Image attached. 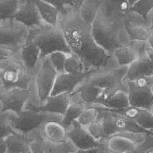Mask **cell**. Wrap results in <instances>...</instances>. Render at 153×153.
I'll list each match as a JSON object with an SVG mask.
<instances>
[{
	"instance_id": "cell-45",
	"label": "cell",
	"mask_w": 153,
	"mask_h": 153,
	"mask_svg": "<svg viewBox=\"0 0 153 153\" xmlns=\"http://www.w3.org/2000/svg\"><path fill=\"white\" fill-rule=\"evenodd\" d=\"M151 112H152V114H153V107H152V109H151Z\"/></svg>"
},
{
	"instance_id": "cell-33",
	"label": "cell",
	"mask_w": 153,
	"mask_h": 153,
	"mask_svg": "<svg viewBox=\"0 0 153 153\" xmlns=\"http://www.w3.org/2000/svg\"><path fill=\"white\" fill-rule=\"evenodd\" d=\"M90 134L97 141L101 142L105 139L103 127L101 121L97 118L85 128Z\"/></svg>"
},
{
	"instance_id": "cell-15",
	"label": "cell",
	"mask_w": 153,
	"mask_h": 153,
	"mask_svg": "<svg viewBox=\"0 0 153 153\" xmlns=\"http://www.w3.org/2000/svg\"><path fill=\"white\" fill-rule=\"evenodd\" d=\"M19 7L15 16L19 22L30 29L45 24L33 0H19Z\"/></svg>"
},
{
	"instance_id": "cell-23",
	"label": "cell",
	"mask_w": 153,
	"mask_h": 153,
	"mask_svg": "<svg viewBox=\"0 0 153 153\" xmlns=\"http://www.w3.org/2000/svg\"><path fill=\"white\" fill-rule=\"evenodd\" d=\"M112 54L119 66H128L137 58L131 43L117 48Z\"/></svg>"
},
{
	"instance_id": "cell-31",
	"label": "cell",
	"mask_w": 153,
	"mask_h": 153,
	"mask_svg": "<svg viewBox=\"0 0 153 153\" xmlns=\"http://www.w3.org/2000/svg\"><path fill=\"white\" fill-rule=\"evenodd\" d=\"M98 114V110L94 106H85L78 118L77 121L81 126L86 128L97 118Z\"/></svg>"
},
{
	"instance_id": "cell-24",
	"label": "cell",
	"mask_w": 153,
	"mask_h": 153,
	"mask_svg": "<svg viewBox=\"0 0 153 153\" xmlns=\"http://www.w3.org/2000/svg\"><path fill=\"white\" fill-rule=\"evenodd\" d=\"M33 1L45 23L50 25L57 26L59 11L44 0H33Z\"/></svg>"
},
{
	"instance_id": "cell-13",
	"label": "cell",
	"mask_w": 153,
	"mask_h": 153,
	"mask_svg": "<svg viewBox=\"0 0 153 153\" xmlns=\"http://www.w3.org/2000/svg\"><path fill=\"white\" fill-rule=\"evenodd\" d=\"M67 137L68 140L78 149H95L99 148L101 144V142L96 140L77 120L74 121L67 128Z\"/></svg>"
},
{
	"instance_id": "cell-3",
	"label": "cell",
	"mask_w": 153,
	"mask_h": 153,
	"mask_svg": "<svg viewBox=\"0 0 153 153\" xmlns=\"http://www.w3.org/2000/svg\"><path fill=\"white\" fill-rule=\"evenodd\" d=\"M33 77L22 61L20 53L0 59V91L13 88L29 90Z\"/></svg>"
},
{
	"instance_id": "cell-26",
	"label": "cell",
	"mask_w": 153,
	"mask_h": 153,
	"mask_svg": "<svg viewBox=\"0 0 153 153\" xmlns=\"http://www.w3.org/2000/svg\"><path fill=\"white\" fill-rule=\"evenodd\" d=\"M85 105L79 101L71 99L70 103L63 117L62 124L67 129L72 123L77 120Z\"/></svg>"
},
{
	"instance_id": "cell-32",
	"label": "cell",
	"mask_w": 153,
	"mask_h": 153,
	"mask_svg": "<svg viewBox=\"0 0 153 153\" xmlns=\"http://www.w3.org/2000/svg\"><path fill=\"white\" fill-rule=\"evenodd\" d=\"M69 54L64 51H56L48 56L53 67L58 74L65 72V65Z\"/></svg>"
},
{
	"instance_id": "cell-4",
	"label": "cell",
	"mask_w": 153,
	"mask_h": 153,
	"mask_svg": "<svg viewBox=\"0 0 153 153\" xmlns=\"http://www.w3.org/2000/svg\"><path fill=\"white\" fill-rule=\"evenodd\" d=\"M58 73L48 56L42 58L30 84L28 103L35 106L41 105L51 96Z\"/></svg>"
},
{
	"instance_id": "cell-22",
	"label": "cell",
	"mask_w": 153,
	"mask_h": 153,
	"mask_svg": "<svg viewBox=\"0 0 153 153\" xmlns=\"http://www.w3.org/2000/svg\"><path fill=\"white\" fill-rule=\"evenodd\" d=\"M88 106L100 107L109 110H119L126 108L130 105L127 91L120 90L106 101Z\"/></svg>"
},
{
	"instance_id": "cell-8",
	"label": "cell",
	"mask_w": 153,
	"mask_h": 153,
	"mask_svg": "<svg viewBox=\"0 0 153 153\" xmlns=\"http://www.w3.org/2000/svg\"><path fill=\"white\" fill-rule=\"evenodd\" d=\"M96 109L99 111L97 118L102 123L105 137L124 131L153 134L143 128L135 121L127 117L103 109Z\"/></svg>"
},
{
	"instance_id": "cell-38",
	"label": "cell",
	"mask_w": 153,
	"mask_h": 153,
	"mask_svg": "<svg viewBox=\"0 0 153 153\" xmlns=\"http://www.w3.org/2000/svg\"><path fill=\"white\" fill-rule=\"evenodd\" d=\"M114 7L126 13L129 11L130 5L129 0H107Z\"/></svg>"
},
{
	"instance_id": "cell-19",
	"label": "cell",
	"mask_w": 153,
	"mask_h": 153,
	"mask_svg": "<svg viewBox=\"0 0 153 153\" xmlns=\"http://www.w3.org/2000/svg\"><path fill=\"white\" fill-rule=\"evenodd\" d=\"M42 136L47 140L60 143L68 140L67 129L57 121H48L39 128Z\"/></svg>"
},
{
	"instance_id": "cell-30",
	"label": "cell",
	"mask_w": 153,
	"mask_h": 153,
	"mask_svg": "<svg viewBox=\"0 0 153 153\" xmlns=\"http://www.w3.org/2000/svg\"><path fill=\"white\" fill-rule=\"evenodd\" d=\"M19 7V0H0V19L15 18Z\"/></svg>"
},
{
	"instance_id": "cell-28",
	"label": "cell",
	"mask_w": 153,
	"mask_h": 153,
	"mask_svg": "<svg viewBox=\"0 0 153 153\" xmlns=\"http://www.w3.org/2000/svg\"><path fill=\"white\" fill-rule=\"evenodd\" d=\"M87 71L85 66L81 60L75 54L69 53L66 60L65 65V72L78 74L85 73Z\"/></svg>"
},
{
	"instance_id": "cell-41",
	"label": "cell",
	"mask_w": 153,
	"mask_h": 153,
	"mask_svg": "<svg viewBox=\"0 0 153 153\" xmlns=\"http://www.w3.org/2000/svg\"><path fill=\"white\" fill-rule=\"evenodd\" d=\"M148 43L149 44V46L153 48V31H151V35L148 40Z\"/></svg>"
},
{
	"instance_id": "cell-9",
	"label": "cell",
	"mask_w": 153,
	"mask_h": 153,
	"mask_svg": "<svg viewBox=\"0 0 153 153\" xmlns=\"http://www.w3.org/2000/svg\"><path fill=\"white\" fill-rule=\"evenodd\" d=\"M152 86L153 75L127 81V94L130 106L151 111L153 107Z\"/></svg>"
},
{
	"instance_id": "cell-14",
	"label": "cell",
	"mask_w": 153,
	"mask_h": 153,
	"mask_svg": "<svg viewBox=\"0 0 153 153\" xmlns=\"http://www.w3.org/2000/svg\"><path fill=\"white\" fill-rule=\"evenodd\" d=\"M71 102V94L63 93L49 96L40 106H35L27 103L25 109L37 112L49 113L63 116Z\"/></svg>"
},
{
	"instance_id": "cell-1",
	"label": "cell",
	"mask_w": 153,
	"mask_h": 153,
	"mask_svg": "<svg viewBox=\"0 0 153 153\" xmlns=\"http://www.w3.org/2000/svg\"><path fill=\"white\" fill-rule=\"evenodd\" d=\"M80 0H75L60 12L58 25L71 52L84 63L87 71L118 67L112 54L108 53L95 41L91 25L81 16Z\"/></svg>"
},
{
	"instance_id": "cell-47",
	"label": "cell",
	"mask_w": 153,
	"mask_h": 153,
	"mask_svg": "<svg viewBox=\"0 0 153 153\" xmlns=\"http://www.w3.org/2000/svg\"><path fill=\"white\" fill-rule=\"evenodd\" d=\"M152 14H153V11H152V13H151V15H152ZM151 15H150V16H151Z\"/></svg>"
},
{
	"instance_id": "cell-40",
	"label": "cell",
	"mask_w": 153,
	"mask_h": 153,
	"mask_svg": "<svg viewBox=\"0 0 153 153\" xmlns=\"http://www.w3.org/2000/svg\"><path fill=\"white\" fill-rule=\"evenodd\" d=\"M1 153H8V148L4 138H0Z\"/></svg>"
},
{
	"instance_id": "cell-21",
	"label": "cell",
	"mask_w": 153,
	"mask_h": 153,
	"mask_svg": "<svg viewBox=\"0 0 153 153\" xmlns=\"http://www.w3.org/2000/svg\"><path fill=\"white\" fill-rule=\"evenodd\" d=\"M8 153H32L30 137L29 134L15 132L4 138Z\"/></svg>"
},
{
	"instance_id": "cell-25",
	"label": "cell",
	"mask_w": 153,
	"mask_h": 153,
	"mask_svg": "<svg viewBox=\"0 0 153 153\" xmlns=\"http://www.w3.org/2000/svg\"><path fill=\"white\" fill-rule=\"evenodd\" d=\"M104 0H80L79 11L82 18L92 25Z\"/></svg>"
},
{
	"instance_id": "cell-16",
	"label": "cell",
	"mask_w": 153,
	"mask_h": 153,
	"mask_svg": "<svg viewBox=\"0 0 153 153\" xmlns=\"http://www.w3.org/2000/svg\"><path fill=\"white\" fill-rule=\"evenodd\" d=\"M94 107L117 113L127 117L135 121L143 128L153 133V114L151 111L133 106H129L126 108L119 110H109L100 107Z\"/></svg>"
},
{
	"instance_id": "cell-10",
	"label": "cell",
	"mask_w": 153,
	"mask_h": 153,
	"mask_svg": "<svg viewBox=\"0 0 153 153\" xmlns=\"http://www.w3.org/2000/svg\"><path fill=\"white\" fill-rule=\"evenodd\" d=\"M148 133L120 132L105 137L101 143L111 153H127L142 143Z\"/></svg>"
},
{
	"instance_id": "cell-37",
	"label": "cell",
	"mask_w": 153,
	"mask_h": 153,
	"mask_svg": "<svg viewBox=\"0 0 153 153\" xmlns=\"http://www.w3.org/2000/svg\"><path fill=\"white\" fill-rule=\"evenodd\" d=\"M55 7L59 13L64 10L68 5L73 4L75 0H44Z\"/></svg>"
},
{
	"instance_id": "cell-36",
	"label": "cell",
	"mask_w": 153,
	"mask_h": 153,
	"mask_svg": "<svg viewBox=\"0 0 153 153\" xmlns=\"http://www.w3.org/2000/svg\"><path fill=\"white\" fill-rule=\"evenodd\" d=\"M0 138H5L16 132L2 113H0Z\"/></svg>"
},
{
	"instance_id": "cell-17",
	"label": "cell",
	"mask_w": 153,
	"mask_h": 153,
	"mask_svg": "<svg viewBox=\"0 0 153 153\" xmlns=\"http://www.w3.org/2000/svg\"><path fill=\"white\" fill-rule=\"evenodd\" d=\"M90 72L78 74L66 72L58 74L51 96L63 93L72 94L85 80Z\"/></svg>"
},
{
	"instance_id": "cell-2",
	"label": "cell",
	"mask_w": 153,
	"mask_h": 153,
	"mask_svg": "<svg viewBox=\"0 0 153 153\" xmlns=\"http://www.w3.org/2000/svg\"><path fill=\"white\" fill-rule=\"evenodd\" d=\"M126 14L104 0L91 25L95 41L111 54L117 48L131 42L125 26Z\"/></svg>"
},
{
	"instance_id": "cell-27",
	"label": "cell",
	"mask_w": 153,
	"mask_h": 153,
	"mask_svg": "<svg viewBox=\"0 0 153 153\" xmlns=\"http://www.w3.org/2000/svg\"><path fill=\"white\" fill-rule=\"evenodd\" d=\"M42 143L45 153H69L76 149L69 140L60 143H54L43 137Z\"/></svg>"
},
{
	"instance_id": "cell-7",
	"label": "cell",
	"mask_w": 153,
	"mask_h": 153,
	"mask_svg": "<svg viewBox=\"0 0 153 153\" xmlns=\"http://www.w3.org/2000/svg\"><path fill=\"white\" fill-rule=\"evenodd\" d=\"M2 114L5 115L15 131L26 134L39 129L48 121H57L61 123L63 117L53 114L37 112L27 109H25L19 115L10 112Z\"/></svg>"
},
{
	"instance_id": "cell-5",
	"label": "cell",
	"mask_w": 153,
	"mask_h": 153,
	"mask_svg": "<svg viewBox=\"0 0 153 153\" xmlns=\"http://www.w3.org/2000/svg\"><path fill=\"white\" fill-rule=\"evenodd\" d=\"M27 41L38 46L41 51V59L56 51L72 53L59 26L45 23L38 27L30 29Z\"/></svg>"
},
{
	"instance_id": "cell-34",
	"label": "cell",
	"mask_w": 153,
	"mask_h": 153,
	"mask_svg": "<svg viewBox=\"0 0 153 153\" xmlns=\"http://www.w3.org/2000/svg\"><path fill=\"white\" fill-rule=\"evenodd\" d=\"M30 137V148L32 153H45L43 147V137L39 129L28 134Z\"/></svg>"
},
{
	"instance_id": "cell-12",
	"label": "cell",
	"mask_w": 153,
	"mask_h": 153,
	"mask_svg": "<svg viewBox=\"0 0 153 153\" xmlns=\"http://www.w3.org/2000/svg\"><path fill=\"white\" fill-rule=\"evenodd\" d=\"M125 26L131 41H148L151 33L149 22L138 14L130 11L126 13Z\"/></svg>"
},
{
	"instance_id": "cell-11",
	"label": "cell",
	"mask_w": 153,
	"mask_h": 153,
	"mask_svg": "<svg viewBox=\"0 0 153 153\" xmlns=\"http://www.w3.org/2000/svg\"><path fill=\"white\" fill-rule=\"evenodd\" d=\"M29 89L13 88L0 91V113L10 112L19 115L29 101Z\"/></svg>"
},
{
	"instance_id": "cell-35",
	"label": "cell",
	"mask_w": 153,
	"mask_h": 153,
	"mask_svg": "<svg viewBox=\"0 0 153 153\" xmlns=\"http://www.w3.org/2000/svg\"><path fill=\"white\" fill-rule=\"evenodd\" d=\"M151 148H153V134L148 133L142 143L137 145L133 151L127 153H145Z\"/></svg>"
},
{
	"instance_id": "cell-39",
	"label": "cell",
	"mask_w": 153,
	"mask_h": 153,
	"mask_svg": "<svg viewBox=\"0 0 153 153\" xmlns=\"http://www.w3.org/2000/svg\"><path fill=\"white\" fill-rule=\"evenodd\" d=\"M98 148L92 149H88V150H83V149H76L74 151L69 152V153H97Z\"/></svg>"
},
{
	"instance_id": "cell-29",
	"label": "cell",
	"mask_w": 153,
	"mask_h": 153,
	"mask_svg": "<svg viewBox=\"0 0 153 153\" xmlns=\"http://www.w3.org/2000/svg\"><path fill=\"white\" fill-rule=\"evenodd\" d=\"M129 11L138 14L149 22V17L153 11V0H137L130 6Z\"/></svg>"
},
{
	"instance_id": "cell-20",
	"label": "cell",
	"mask_w": 153,
	"mask_h": 153,
	"mask_svg": "<svg viewBox=\"0 0 153 153\" xmlns=\"http://www.w3.org/2000/svg\"><path fill=\"white\" fill-rule=\"evenodd\" d=\"M20 56L26 68L35 75L36 68L41 59V51L38 46L27 41L21 49Z\"/></svg>"
},
{
	"instance_id": "cell-6",
	"label": "cell",
	"mask_w": 153,
	"mask_h": 153,
	"mask_svg": "<svg viewBox=\"0 0 153 153\" xmlns=\"http://www.w3.org/2000/svg\"><path fill=\"white\" fill-rule=\"evenodd\" d=\"M30 29L15 18L0 19V47L20 53L27 42Z\"/></svg>"
},
{
	"instance_id": "cell-18",
	"label": "cell",
	"mask_w": 153,
	"mask_h": 153,
	"mask_svg": "<svg viewBox=\"0 0 153 153\" xmlns=\"http://www.w3.org/2000/svg\"><path fill=\"white\" fill-rule=\"evenodd\" d=\"M152 75L153 61L145 52L139 56L136 60L128 66L126 81H130L140 77Z\"/></svg>"
},
{
	"instance_id": "cell-42",
	"label": "cell",
	"mask_w": 153,
	"mask_h": 153,
	"mask_svg": "<svg viewBox=\"0 0 153 153\" xmlns=\"http://www.w3.org/2000/svg\"><path fill=\"white\" fill-rule=\"evenodd\" d=\"M149 29L151 31H153V14L149 16Z\"/></svg>"
},
{
	"instance_id": "cell-46",
	"label": "cell",
	"mask_w": 153,
	"mask_h": 153,
	"mask_svg": "<svg viewBox=\"0 0 153 153\" xmlns=\"http://www.w3.org/2000/svg\"><path fill=\"white\" fill-rule=\"evenodd\" d=\"M152 93H153V86H152Z\"/></svg>"
},
{
	"instance_id": "cell-44",
	"label": "cell",
	"mask_w": 153,
	"mask_h": 153,
	"mask_svg": "<svg viewBox=\"0 0 153 153\" xmlns=\"http://www.w3.org/2000/svg\"><path fill=\"white\" fill-rule=\"evenodd\" d=\"M145 153H153V148H151V149H149Z\"/></svg>"
},
{
	"instance_id": "cell-43",
	"label": "cell",
	"mask_w": 153,
	"mask_h": 153,
	"mask_svg": "<svg viewBox=\"0 0 153 153\" xmlns=\"http://www.w3.org/2000/svg\"><path fill=\"white\" fill-rule=\"evenodd\" d=\"M137 0H129V3H130V5H132Z\"/></svg>"
}]
</instances>
